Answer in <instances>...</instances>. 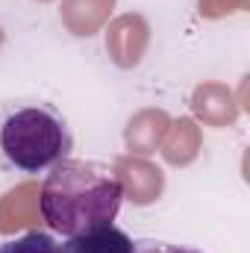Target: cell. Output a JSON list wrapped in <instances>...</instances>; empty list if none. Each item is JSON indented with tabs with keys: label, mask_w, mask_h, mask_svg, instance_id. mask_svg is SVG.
<instances>
[{
	"label": "cell",
	"mask_w": 250,
	"mask_h": 253,
	"mask_svg": "<svg viewBox=\"0 0 250 253\" xmlns=\"http://www.w3.org/2000/svg\"><path fill=\"white\" fill-rule=\"evenodd\" d=\"M124 203V180L115 168L91 159H62L42 183L39 209L47 230L65 239L112 224Z\"/></svg>",
	"instance_id": "cell-1"
},
{
	"label": "cell",
	"mask_w": 250,
	"mask_h": 253,
	"mask_svg": "<svg viewBox=\"0 0 250 253\" xmlns=\"http://www.w3.org/2000/svg\"><path fill=\"white\" fill-rule=\"evenodd\" d=\"M74 132L59 106L42 97L0 103V171L39 177L71 156Z\"/></svg>",
	"instance_id": "cell-2"
},
{
	"label": "cell",
	"mask_w": 250,
	"mask_h": 253,
	"mask_svg": "<svg viewBox=\"0 0 250 253\" xmlns=\"http://www.w3.org/2000/svg\"><path fill=\"white\" fill-rule=\"evenodd\" d=\"M132 253H200L186 245H174V242H156V239H138Z\"/></svg>",
	"instance_id": "cell-5"
},
{
	"label": "cell",
	"mask_w": 250,
	"mask_h": 253,
	"mask_svg": "<svg viewBox=\"0 0 250 253\" xmlns=\"http://www.w3.org/2000/svg\"><path fill=\"white\" fill-rule=\"evenodd\" d=\"M132 251H135V242L115 224H103V227L77 233L62 245V253H132Z\"/></svg>",
	"instance_id": "cell-3"
},
{
	"label": "cell",
	"mask_w": 250,
	"mask_h": 253,
	"mask_svg": "<svg viewBox=\"0 0 250 253\" xmlns=\"http://www.w3.org/2000/svg\"><path fill=\"white\" fill-rule=\"evenodd\" d=\"M0 253H62V245L42 230H27L15 239L0 242Z\"/></svg>",
	"instance_id": "cell-4"
}]
</instances>
